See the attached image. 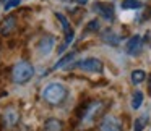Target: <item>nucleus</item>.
<instances>
[{
	"label": "nucleus",
	"mask_w": 151,
	"mask_h": 131,
	"mask_svg": "<svg viewBox=\"0 0 151 131\" xmlns=\"http://www.w3.org/2000/svg\"><path fill=\"white\" fill-rule=\"evenodd\" d=\"M106 107H107V104L102 102V100H91V102H88V104L85 105V108H83L81 115H80V117H81V126L83 128L93 126V125L98 121V118L104 113Z\"/></svg>",
	"instance_id": "f257e3e1"
},
{
	"label": "nucleus",
	"mask_w": 151,
	"mask_h": 131,
	"mask_svg": "<svg viewBox=\"0 0 151 131\" xmlns=\"http://www.w3.org/2000/svg\"><path fill=\"white\" fill-rule=\"evenodd\" d=\"M67 95H68V91H67V88L63 84H60V83H50V84H47L42 91V99L50 105L62 104L67 99Z\"/></svg>",
	"instance_id": "f03ea898"
},
{
	"label": "nucleus",
	"mask_w": 151,
	"mask_h": 131,
	"mask_svg": "<svg viewBox=\"0 0 151 131\" xmlns=\"http://www.w3.org/2000/svg\"><path fill=\"white\" fill-rule=\"evenodd\" d=\"M34 76V66L29 62H18L12 70V79L17 84H24Z\"/></svg>",
	"instance_id": "7ed1b4c3"
},
{
	"label": "nucleus",
	"mask_w": 151,
	"mask_h": 131,
	"mask_svg": "<svg viewBox=\"0 0 151 131\" xmlns=\"http://www.w3.org/2000/svg\"><path fill=\"white\" fill-rule=\"evenodd\" d=\"M76 68L83 70V71H91V73H101L102 71V62L99 58H85V60H80L76 62Z\"/></svg>",
	"instance_id": "20e7f679"
},
{
	"label": "nucleus",
	"mask_w": 151,
	"mask_h": 131,
	"mask_svg": "<svg viewBox=\"0 0 151 131\" xmlns=\"http://www.w3.org/2000/svg\"><path fill=\"white\" fill-rule=\"evenodd\" d=\"M99 131H122V121L115 115H106L99 123Z\"/></svg>",
	"instance_id": "39448f33"
},
{
	"label": "nucleus",
	"mask_w": 151,
	"mask_h": 131,
	"mask_svg": "<svg viewBox=\"0 0 151 131\" xmlns=\"http://www.w3.org/2000/svg\"><path fill=\"white\" fill-rule=\"evenodd\" d=\"M93 10L96 13H99V16H102L104 20H112L114 18V7L111 4H106V2H96L93 5Z\"/></svg>",
	"instance_id": "423d86ee"
},
{
	"label": "nucleus",
	"mask_w": 151,
	"mask_h": 131,
	"mask_svg": "<svg viewBox=\"0 0 151 131\" xmlns=\"http://www.w3.org/2000/svg\"><path fill=\"white\" fill-rule=\"evenodd\" d=\"M18 121H20V113H18L17 108L15 107L5 108V112H4V123L7 125L8 128H13Z\"/></svg>",
	"instance_id": "0eeeda50"
},
{
	"label": "nucleus",
	"mask_w": 151,
	"mask_h": 131,
	"mask_svg": "<svg viewBox=\"0 0 151 131\" xmlns=\"http://www.w3.org/2000/svg\"><path fill=\"white\" fill-rule=\"evenodd\" d=\"M141 42H143V41H141L140 36L130 37V39L127 41V46H125V52H127L128 55H137L141 49Z\"/></svg>",
	"instance_id": "6e6552de"
},
{
	"label": "nucleus",
	"mask_w": 151,
	"mask_h": 131,
	"mask_svg": "<svg viewBox=\"0 0 151 131\" xmlns=\"http://www.w3.org/2000/svg\"><path fill=\"white\" fill-rule=\"evenodd\" d=\"M54 37L52 36H44L42 39L39 41V44H37V49H39V53L41 55H49L50 50L54 49Z\"/></svg>",
	"instance_id": "1a4fd4ad"
},
{
	"label": "nucleus",
	"mask_w": 151,
	"mask_h": 131,
	"mask_svg": "<svg viewBox=\"0 0 151 131\" xmlns=\"http://www.w3.org/2000/svg\"><path fill=\"white\" fill-rule=\"evenodd\" d=\"M63 130V123L57 118H49L44 123V131H62Z\"/></svg>",
	"instance_id": "9d476101"
},
{
	"label": "nucleus",
	"mask_w": 151,
	"mask_h": 131,
	"mask_svg": "<svg viewBox=\"0 0 151 131\" xmlns=\"http://www.w3.org/2000/svg\"><path fill=\"white\" fill-rule=\"evenodd\" d=\"M15 16H8L7 20H4V23H2V26H0V33L2 34H8L12 29L15 28Z\"/></svg>",
	"instance_id": "9b49d317"
},
{
	"label": "nucleus",
	"mask_w": 151,
	"mask_h": 131,
	"mask_svg": "<svg viewBox=\"0 0 151 131\" xmlns=\"http://www.w3.org/2000/svg\"><path fill=\"white\" fill-rule=\"evenodd\" d=\"M141 105H143V92L135 91L133 95H132V108H133V110H138Z\"/></svg>",
	"instance_id": "f8f14e48"
},
{
	"label": "nucleus",
	"mask_w": 151,
	"mask_h": 131,
	"mask_svg": "<svg viewBox=\"0 0 151 131\" xmlns=\"http://www.w3.org/2000/svg\"><path fill=\"white\" fill-rule=\"evenodd\" d=\"M102 41L107 44H111V46H119V42H120V37L115 36L114 33H111V31H107V33H104V36H102Z\"/></svg>",
	"instance_id": "ddd939ff"
},
{
	"label": "nucleus",
	"mask_w": 151,
	"mask_h": 131,
	"mask_svg": "<svg viewBox=\"0 0 151 131\" xmlns=\"http://www.w3.org/2000/svg\"><path fill=\"white\" fill-rule=\"evenodd\" d=\"M145 78H146V73H145L143 70H133V71H132V83H133V84L143 83Z\"/></svg>",
	"instance_id": "4468645a"
},
{
	"label": "nucleus",
	"mask_w": 151,
	"mask_h": 131,
	"mask_svg": "<svg viewBox=\"0 0 151 131\" xmlns=\"http://www.w3.org/2000/svg\"><path fill=\"white\" fill-rule=\"evenodd\" d=\"M55 16H57V20L60 21V24H62V29H63V33H65V34H70V33H73V29L70 28V21L67 20V18L63 16L62 13H55Z\"/></svg>",
	"instance_id": "2eb2a0df"
},
{
	"label": "nucleus",
	"mask_w": 151,
	"mask_h": 131,
	"mask_svg": "<svg viewBox=\"0 0 151 131\" xmlns=\"http://www.w3.org/2000/svg\"><path fill=\"white\" fill-rule=\"evenodd\" d=\"M141 7H143V4L138 2V0H124L122 2V8H125V10H137V8Z\"/></svg>",
	"instance_id": "dca6fc26"
},
{
	"label": "nucleus",
	"mask_w": 151,
	"mask_h": 131,
	"mask_svg": "<svg viewBox=\"0 0 151 131\" xmlns=\"http://www.w3.org/2000/svg\"><path fill=\"white\" fill-rule=\"evenodd\" d=\"M73 57H75V53H67V55L63 57V58H60V62H59V63H55V65H54V70L65 68V66H67V65H68V63L73 60Z\"/></svg>",
	"instance_id": "f3484780"
},
{
	"label": "nucleus",
	"mask_w": 151,
	"mask_h": 131,
	"mask_svg": "<svg viewBox=\"0 0 151 131\" xmlns=\"http://www.w3.org/2000/svg\"><path fill=\"white\" fill-rule=\"evenodd\" d=\"M145 123H146V115H145V117H141V118H138V120L135 121V130L133 131H143Z\"/></svg>",
	"instance_id": "a211bd4d"
},
{
	"label": "nucleus",
	"mask_w": 151,
	"mask_h": 131,
	"mask_svg": "<svg viewBox=\"0 0 151 131\" xmlns=\"http://www.w3.org/2000/svg\"><path fill=\"white\" fill-rule=\"evenodd\" d=\"M20 2H21V0H8L7 4H5V10H12L13 7H18Z\"/></svg>",
	"instance_id": "6ab92c4d"
},
{
	"label": "nucleus",
	"mask_w": 151,
	"mask_h": 131,
	"mask_svg": "<svg viewBox=\"0 0 151 131\" xmlns=\"http://www.w3.org/2000/svg\"><path fill=\"white\" fill-rule=\"evenodd\" d=\"M96 29H99V21L98 20H93L91 23L86 26V31H96Z\"/></svg>",
	"instance_id": "aec40b11"
},
{
	"label": "nucleus",
	"mask_w": 151,
	"mask_h": 131,
	"mask_svg": "<svg viewBox=\"0 0 151 131\" xmlns=\"http://www.w3.org/2000/svg\"><path fill=\"white\" fill-rule=\"evenodd\" d=\"M148 92L151 94V75H150V84H148Z\"/></svg>",
	"instance_id": "412c9836"
},
{
	"label": "nucleus",
	"mask_w": 151,
	"mask_h": 131,
	"mask_svg": "<svg viewBox=\"0 0 151 131\" xmlns=\"http://www.w3.org/2000/svg\"><path fill=\"white\" fill-rule=\"evenodd\" d=\"M86 2H88V0H78V4H81V5H83V4H86Z\"/></svg>",
	"instance_id": "4be33fe9"
},
{
	"label": "nucleus",
	"mask_w": 151,
	"mask_h": 131,
	"mask_svg": "<svg viewBox=\"0 0 151 131\" xmlns=\"http://www.w3.org/2000/svg\"><path fill=\"white\" fill-rule=\"evenodd\" d=\"M63 2H70V0H63Z\"/></svg>",
	"instance_id": "5701e85b"
}]
</instances>
